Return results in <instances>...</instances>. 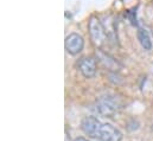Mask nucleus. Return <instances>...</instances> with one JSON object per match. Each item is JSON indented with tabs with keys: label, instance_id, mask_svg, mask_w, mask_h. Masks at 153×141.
<instances>
[{
	"label": "nucleus",
	"instance_id": "nucleus-1",
	"mask_svg": "<svg viewBox=\"0 0 153 141\" xmlns=\"http://www.w3.org/2000/svg\"><path fill=\"white\" fill-rule=\"evenodd\" d=\"M88 30L93 44L101 49L107 42V31L105 30L102 23L96 17H91L88 23Z\"/></svg>",
	"mask_w": 153,
	"mask_h": 141
},
{
	"label": "nucleus",
	"instance_id": "nucleus-2",
	"mask_svg": "<svg viewBox=\"0 0 153 141\" xmlns=\"http://www.w3.org/2000/svg\"><path fill=\"white\" fill-rule=\"evenodd\" d=\"M121 108V102L116 96L112 95H107L101 97L97 102H96V110L100 115L106 116V117H111L114 114H116Z\"/></svg>",
	"mask_w": 153,
	"mask_h": 141
},
{
	"label": "nucleus",
	"instance_id": "nucleus-3",
	"mask_svg": "<svg viewBox=\"0 0 153 141\" xmlns=\"http://www.w3.org/2000/svg\"><path fill=\"white\" fill-rule=\"evenodd\" d=\"M65 50L68 53L75 56L78 55L83 47H84V40L83 37L78 33H70L69 36H67L65 38Z\"/></svg>",
	"mask_w": 153,
	"mask_h": 141
},
{
	"label": "nucleus",
	"instance_id": "nucleus-4",
	"mask_svg": "<svg viewBox=\"0 0 153 141\" xmlns=\"http://www.w3.org/2000/svg\"><path fill=\"white\" fill-rule=\"evenodd\" d=\"M101 126H102L101 122L95 116H85L81 122V128L84 132V134H87L91 138L99 137Z\"/></svg>",
	"mask_w": 153,
	"mask_h": 141
},
{
	"label": "nucleus",
	"instance_id": "nucleus-5",
	"mask_svg": "<svg viewBox=\"0 0 153 141\" xmlns=\"http://www.w3.org/2000/svg\"><path fill=\"white\" fill-rule=\"evenodd\" d=\"M97 138L100 141H121L122 140V134L113 125L103 123L101 126V129H100Z\"/></svg>",
	"mask_w": 153,
	"mask_h": 141
},
{
	"label": "nucleus",
	"instance_id": "nucleus-6",
	"mask_svg": "<svg viewBox=\"0 0 153 141\" xmlns=\"http://www.w3.org/2000/svg\"><path fill=\"white\" fill-rule=\"evenodd\" d=\"M78 70L85 78H91L96 75V61L93 57H83L78 63Z\"/></svg>",
	"mask_w": 153,
	"mask_h": 141
},
{
	"label": "nucleus",
	"instance_id": "nucleus-7",
	"mask_svg": "<svg viewBox=\"0 0 153 141\" xmlns=\"http://www.w3.org/2000/svg\"><path fill=\"white\" fill-rule=\"evenodd\" d=\"M137 36H138V40L139 43L141 44L143 49L150 51L152 50L153 47V44H152V40H151V37H150V33L145 30V29H138V32H137Z\"/></svg>",
	"mask_w": 153,
	"mask_h": 141
},
{
	"label": "nucleus",
	"instance_id": "nucleus-8",
	"mask_svg": "<svg viewBox=\"0 0 153 141\" xmlns=\"http://www.w3.org/2000/svg\"><path fill=\"white\" fill-rule=\"evenodd\" d=\"M96 55H97V58L101 61V63L107 67L108 69H112V70H116L117 68V62L115 61L114 58H112L109 55H107L106 52L101 51V50H97L96 51Z\"/></svg>",
	"mask_w": 153,
	"mask_h": 141
},
{
	"label": "nucleus",
	"instance_id": "nucleus-9",
	"mask_svg": "<svg viewBox=\"0 0 153 141\" xmlns=\"http://www.w3.org/2000/svg\"><path fill=\"white\" fill-rule=\"evenodd\" d=\"M74 141H89V140L85 139V138H83V137H78V138H76Z\"/></svg>",
	"mask_w": 153,
	"mask_h": 141
}]
</instances>
